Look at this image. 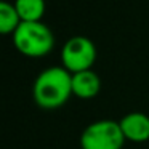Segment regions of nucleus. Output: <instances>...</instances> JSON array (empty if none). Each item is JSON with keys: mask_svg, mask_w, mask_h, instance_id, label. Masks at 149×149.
<instances>
[{"mask_svg": "<svg viewBox=\"0 0 149 149\" xmlns=\"http://www.w3.org/2000/svg\"><path fill=\"white\" fill-rule=\"evenodd\" d=\"M72 95V74L63 66L43 69L32 85L34 103L45 111L64 106Z\"/></svg>", "mask_w": 149, "mask_h": 149, "instance_id": "obj_1", "label": "nucleus"}, {"mask_svg": "<svg viewBox=\"0 0 149 149\" xmlns=\"http://www.w3.org/2000/svg\"><path fill=\"white\" fill-rule=\"evenodd\" d=\"M125 141L120 123L112 119L95 120L80 135L82 149H122Z\"/></svg>", "mask_w": 149, "mask_h": 149, "instance_id": "obj_3", "label": "nucleus"}, {"mask_svg": "<svg viewBox=\"0 0 149 149\" xmlns=\"http://www.w3.org/2000/svg\"><path fill=\"white\" fill-rule=\"evenodd\" d=\"M13 3L23 21H42L47 10L45 0H15Z\"/></svg>", "mask_w": 149, "mask_h": 149, "instance_id": "obj_8", "label": "nucleus"}, {"mask_svg": "<svg viewBox=\"0 0 149 149\" xmlns=\"http://www.w3.org/2000/svg\"><path fill=\"white\" fill-rule=\"evenodd\" d=\"M122 133L130 143L149 141V116L141 111L128 112L119 120Z\"/></svg>", "mask_w": 149, "mask_h": 149, "instance_id": "obj_5", "label": "nucleus"}, {"mask_svg": "<svg viewBox=\"0 0 149 149\" xmlns=\"http://www.w3.org/2000/svg\"><path fill=\"white\" fill-rule=\"evenodd\" d=\"M101 91V77L93 71H82L72 74V93L79 100H93Z\"/></svg>", "mask_w": 149, "mask_h": 149, "instance_id": "obj_6", "label": "nucleus"}, {"mask_svg": "<svg viewBox=\"0 0 149 149\" xmlns=\"http://www.w3.org/2000/svg\"><path fill=\"white\" fill-rule=\"evenodd\" d=\"M11 39L15 48L27 58L47 56L55 47V34L42 21H23Z\"/></svg>", "mask_w": 149, "mask_h": 149, "instance_id": "obj_2", "label": "nucleus"}, {"mask_svg": "<svg viewBox=\"0 0 149 149\" xmlns=\"http://www.w3.org/2000/svg\"><path fill=\"white\" fill-rule=\"evenodd\" d=\"M96 47L87 36H74L61 48V66L71 74L88 71L96 61Z\"/></svg>", "mask_w": 149, "mask_h": 149, "instance_id": "obj_4", "label": "nucleus"}, {"mask_svg": "<svg viewBox=\"0 0 149 149\" xmlns=\"http://www.w3.org/2000/svg\"><path fill=\"white\" fill-rule=\"evenodd\" d=\"M21 23L23 19L15 3L8 0H0V32L3 36H13Z\"/></svg>", "mask_w": 149, "mask_h": 149, "instance_id": "obj_7", "label": "nucleus"}]
</instances>
